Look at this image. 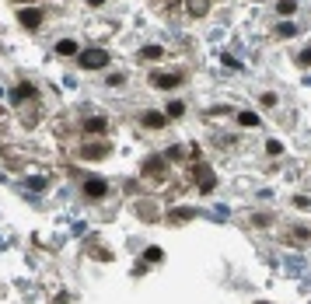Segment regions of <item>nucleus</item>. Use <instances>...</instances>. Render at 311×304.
<instances>
[{
	"label": "nucleus",
	"instance_id": "nucleus-25",
	"mask_svg": "<svg viewBox=\"0 0 311 304\" xmlns=\"http://www.w3.org/2000/svg\"><path fill=\"white\" fill-rule=\"evenodd\" d=\"M297 63H301V67H311V49H304V53H297Z\"/></svg>",
	"mask_w": 311,
	"mask_h": 304
},
{
	"label": "nucleus",
	"instance_id": "nucleus-18",
	"mask_svg": "<svg viewBox=\"0 0 311 304\" xmlns=\"http://www.w3.org/2000/svg\"><path fill=\"white\" fill-rule=\"evenodd\" d=\"M182 112H185V105H182V101H168V108H165V116H168V119H178Z\"/></svg>",
	"mask_w": 311,
	"mask_h": 304
},
{
	"label": "nucleus",
	"instance_id": "nucleus-24",
	"mask_svg": "<svg viewBox=\"0 0 311 304\" xmlns=\"http://www.w3.org/2000/svg\"><path fill=\"white\" fill-rule=\"evenodd\" d=\"M140 217H147V220H154V206H150V203H140Z\"/></svg>",
	"mask_w": 311,
	"mask_h": 304
},
{
	"label": "nucleus",
	"instance_id": "nucleus-13",
	"mask_svg": "<svg viewBox=\"0 0 311 304\" xmlns=\"http://www.w3.org/2000/svg\"><path fill=\"white\" fill-rule=\"evenodd\" d=\"M105 130H108V119L105 116H91L84 123V133H105Z\"/></svg>",
	"mask_w": 311,
	"mask_h": 304
},
{
	"label": "nucleus",
	"instance_id": "nucleus-7",
	"mask_svg": "<svg viewBox=\"0 0 311 304\" xmlns=\"http://www.w3.org/2000/svg\"><path fill=\"white\" fill-rule=\"evenodd\" d=\"M35 95H38V88H35V84H28V81H21L18 88H11V98H14L18 105H21V101H32Z\"/></svg>",
	"mask_w": 311,
	"mask_h": 304
},
{
	"label": "nucleus",
	"instance_id": "nucleus-10",
	"mask_svg": "<svg viewBox=\"0 0 311 304\" xmlns=\"http://www.w3.org/2000/svg\"><path fill=\"white\" fill-rule=\"evenodd\" d=\"M287 241H294V245H308L311 241V231H308V227H287Z\"/></svg>",
	"mask_w": 311,
	"mask_h": 304
},
{
	"label": "nucleus",
	"instance_id": "nucleus-14",
	"mask_svg": "<svg viewBox=\"0 0 311 304\" xmlns=\"http://www.w3.org/2000/svg\"><path fill=\"white\" fill-rule=\"evenodd\" d=\"M161 56H165L161 46H143V49H140V63H143V60H147V63H158Z\"/></svg>",
	"mask_w": 311,
	"mask_h": 304
},
{
	"label": "nucleus",
	"instance_id": "nucleus-22",
	"mask_svg": "<svg viewBox=\"0 0 311 304\" xmlns=\"http://www.w3.org/2000/svg\"><path fill=\"white\" fill-rule=\"evenodd\" d=\"M105 84H108V88H123V84H126V77H123V73H108Z\"/></svg>",
	"mask_w": 311,
	"mask_h": 304
},
{
	"label": "nucleus",
	"instance_id": "nucleus-12",
	"mask_svg": "<svg viewBox=\"0 0 311 304\" xmlns=\"http://www.w3.org/2000/svg\"><path fill=\"white\" fill-rule=\"evenodd\" d=\"M168 217H172V224H175V220H196L200 210H196V206H178V210H172Z\"/></svg>",
	"mask_w": 311,
	"mask_h": 304
},
{
	"label": "nucleus",
	"instance_id": "nucleus-23",
	"mask_svg": "<svg viewBox=\"0 0 311 304\" xmlns=\"http://www.w3.org/2000/svg\"><path fill=\"white\" fill-rule=\"evenodd\" d=\"M252 224L255 227H269V213H252Z\"/></svg>",
	"mask_w": 311,
	"mask_h": 304
},
{
	"label": "nucleus",
	"instance_id": "nucleus-2",
	"mask_svg": "<svg viewBox=\"0 0 311 304\" xmlns=\"http://www.w3.org/2000/svg\"><path fill=\"white\" fill-rule=\"evenodd\" d=\"M77 63H81L84 70H105L108 67V53L95 46V49H84L81 56H77Z\"/></svg>",
	"mask_w": 311,
	"mask_h": 304
},
{
	"label": "nucleus",
	"instance_id": "nucleus-3",
	"mask_svg": "<svg viewBox=\"0 0 311 304\" xmlns=\"http://www.w3.org/2000/svg\"><path fill=\"white\" fill-rule=\"evenodd\" d=\"M192 178H196V185H200V193L207 196V193H213V185H217V175H213V168L210 165H192Z\"/></svg>",
	"mask_w": 311,
	"mask_h": 304
},
{
	"label": "nucleus",
	"instance_id": "nucleus-8",
	"mask_svg": "<svg viewBox=\"0 0 311 304\" xmlns=\"http://www.w3.org/2000/svg\"><path fill=\"white\" fill-rule=\"evenodd\" d=\"M165 123H168L165 112H143V116H140V126H147V130H161Z\"/></svg>",
	"mask_w": 311,
	"mask_h": 304
},
{
	"label": "nucleus",
	"instance_id": "nucleus-1",
	"mask_svg": "<svg viewBox=\"0 0 311 304\" xmlns=\"http://www.w3.org/2000/svg\"><path fill=\"white\" fill-rule=\"evenodd\" d=\"M182 81H185L182 70H154V73H150V84L161 88V91H172V88H178Z\"/></svg>",
	"mask_w": 311,
	"mask_h": 304
},
{
	"label": "nucleus",
	"instance_id": "nucleus-26",
	"mask_svg": "<svg viewBox=\"0 0 311 304\" xmlns=\"http://www.w3.org/2000/svg\"><path fill=\"white\" fill-rule=\"evenodd\" d=\"M262 105H266V108H273V105H276V95H273V91H266V95H262Z\"/></svg>",
	"mask_w": 311,
	"mask_h": 304
},
{
	"label": "nucleus",
	"instance_id": "nucleus-29",
	"mask_svg": "<svg viewBox=\"0 0 311 304\" xmlns=\"http://www.w3.org/2000/svg\"><path fill=\"white\" fill-rule=\"evenodd\" d=\"M88 7H105V0H88Z\"/></svg>",
	"mask_w": 311,
	"mask_h": 304
},
{
	"label": "nucleus",
	"instance_id": "nucleus-21",
	"mask_svg": "<svg viewBox=\"0 0 311 304\" xmlns=\"http://www.w3.org/2000/svg\"><path fill=\"white\" fill-rule=\"evenodd\" d=\"M266 154H269V158H280V154H283V143H280V140H269V143H266Z\"/></svg>",
	"mask_w": 311,
	"mask_h": 304
},
{
	"label": "nucleus",
	"instance_id": "nucleus-5",
	"mask_svg": "<svg viewBox=\"0 0 311 304\" xmlns=\"http://www.w3.org/2000/svg\"><path fill=\"white\" fill-rule=\"evenodd\" d=\"M84 196H88L91 203L105 200V196H108V182H105V178H84Z\"/></svg>",
	"mask_w": 311,
	"mask_h": 304
},
{
	"label": "nucleus",
	"instance_id": "nucleus-15",
	"mask_svg": "<svg viewBox=\"0 0 311 304\" xmlns=\"http://www.w3.org/2000/svg\"><path fill=\"white\" fill-rule=\"evenodd\" d=\"M73 53H77V42L73 39H60L56 42V56H73Z\"/></svg>",
	"mask_w": 311,
	"mask_h": 304
},
{
	"label": "nucleus",
	"instance_id": "nucleus-6",
	"mask_svg": "<svg viewBox=\"0 0 311 304\" xmlns=\"http://www.w3.org/2000/svg\"><path fill=\"white\" fill-rule=\"evenodd\" d=\"M108 150H112V143H108V140H98V143H81V158L98 161V158H108Z\"/></svg>",
	"mask_w": 311,
	"mask_h": 304
},
{
	"label": "nucleus",
	"instance_id": "nucleus-28",
	"mask_svg": "<svg viewBox=\"0 0 311 304\" xmlns=\"http://www.w3.org/2000/svg\"><path fill=\"white\" fill-rule=\"evenodd\" d=\"M28 189H46V178H28Z\"/></svg>",
	"mask_w": 311,
	"mask_h": 304
},
{
	"label": "nucleus",
	"instance_id": "nucleus-27",
	"mask_svg": "<svg viewBox=\"0 0 311 304\" xmlns=\"http://www.w3.org/2000/svg\"><path fill=\"white\" fill-rule=\"evenodd\" d=\"M294 206H297V210H308V206H311V200H308V196H297V200H294Z\"/></svg>",
	"mask_w": 311,
	"mask_h": 304
},
{
	"label": "nucleus",
	"instance_id": "nucleus-19",
	"mask_svg": "<svg viewBox=\"0 0 311 304\" xmlns=\"http://www.w3.org/2000/svg\"><path fill=\"white\" fill-rule=\"evenodd\" d=\"M276 11H280V18H290V14L297 11V4H294V0H280V4H276Z\"/></svg>",
	"mask_w": 311,
	"mask_h": 304
},
{
	"label": "nucleus",
	"instance_id": "nucleus-20",
	"mask_svg": "<svg viewBox=\"0 0 311 304\" xmlns=\"http://www.w3.org/2000/svg\"><path fill=\"white\" fill-rule=\"evenodd\" d=\"M143 259H147V262H161V259H165V252H161L158 245H150V248L143 252Z\"/></svg>",
	"mask_w": 311,
	"mask_h": 304
},
{
	"label": "nucleus",
	"instance_id": "nucleus-17",
	"mask_svg": "<svg viewBox=\"0 0 311 304\" xmlns=\"http://www.w3.org/2000/svg\"><path fill=\"white\" fill-rule=\"evenodd\" d=\"M238 123L245 130H252V126H259V116H255V112H238Z\"/></svg>",
	"mask_w": 311,
	"mask_h": 304
},
{
	"label": "nucleus",
	"instance_id": "nucleus-30",
	"mask_svg": "<svg viewBox=\"0 0 311 304\" xmlns=\"http://www.w3.org/2000/svg\"><path fill=\"white\" fill-rule=\"evenodd\" d=\"M259 304H266V301H259Z\"/></svg>",
	"mask_w": 311,
	"mask_h": 304
},
{
	"label": "nucleus",
	"instance_id": "nucleus-11",
	"mask_svg": "<svg viewBox=\"0 0 311 304\" xmlns=\"http://www.w3.org/2000/svg\"><path fill=\"white\" fill-rule=\"evenodd\" d=\"M185 11L192 18H203V14H210V0H185Z\"/></svg>",
	"mask_w": 311,
	"mask_h": 304
},
{
	"label": "nucleus",
	"instance_id": "nucleus-16",
	"mask_svg": "<svg viewBox=\"0 0 311 304\" xmlns=\"http://www.w3.org/2000/svg\"><path fill=\"white\" fill-rule=\"evenodd\" d=\"M276 35H280V39H294V35H297V25H294V21H280Z\"/></svg>",
	"mask_w": 311,
	"mask_h": 304
},
{
	"label": "nucleus",
	"instance_id": "nucleus-4",
	"mask_svg": "<svg viewBox=\"0 0 311 304\" xmlns=\"http://www.w3.org/2000/svg\"><path fill=\"white\" fill-rule=\"evenodd\" d=\"M18 25L28 28V32H38V28H42V11H38V7H21L18 11Z\"/></svg>",
	"mask_w": 311,
	"mask_h": 304
},
{
	"label": "nucleus",
	"instance_id": "nucleus-9",
	"mask_svg": "<svg viewBox=\"0 0 311 304\" xmlns=\"http://www.w3.org/2000/svg\"><path fill=\"white\" fill-rule=\"evenodd\" d=\"M165 165H168V158L154 154V158H147V161H143V175H161V171H165Z\"/></svg>",
	"mask_w": 311,
	"mask_h": 304
}]
</instances>
